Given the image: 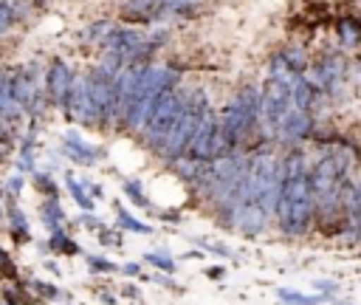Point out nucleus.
Wrapping results in <instances>:
<instances>
[{"label":"nucleus","instance_id":"f257e3e1","mask_svg":"<svg viewBox=\"0 0 361 305\" xmlns=\"http://www.w3.org/2000/svg\"><path fill=\"white\" fill-rule=\"evenodd\" d=\"M282 169V184H279V198H276V217L285 234H305L313 223V189H310V175L305 167V152L299 147L288 150L279 161Z\"/></svg>","mask_w":361,"mask_h":305},{"label":"nucleus","instance_id":"f03ea898","mask_svg":"<svg viewBox=\"0 0 361 305\" xmlns=\"http://www.w3.org/2000/svg\"><path fill=\"white\" fill-rule=\"evenodd\" d=\"M180 85V73L169 65H158V62H144L141 65V76H138V85L135 90L130 93L121 116H118V124L127 130V133H141L144 130V121L155 104V99L166 90V88H175Z\"/></svg>","mask_w":361,"mask_h":305},{"label":"nucleus","instance_id":"7ed1b4c3","mask_svg":"<svg viewBox=\"0 0 361 305\" xmlns=\"http://www.w3.org/2000/svg\"><path fill=\"white\" fill-rule=\"evenodd\" d=\"M220 119V133L228 150H243L251 136L259 133V88L257 85H243L234 90L228 104L217 113Z\"/></svg>","mask_w":361,"mask_h":305},{"label":"nucleus","instance_id":"20e7f679","mask_svg":"<svg viewBox=\"0 0 361 305\" xmlns=\"http://www.w3.org/2000/svg\"><path fill=\"white\" fill-rule=\"evenodd\" d=\"M279 155L274 147H262L254 155H248V169H245V186H243V201L240 203H254L259 206L268 217L276 215V198H279V184H282V169H279Z\"/></svg>","mask_w":361,"mask_h":305},{"label":"nucleus","instance_id":"39448f33","mask_svg":"<svg viewBox=\"0 0 361 305\" xmlns=\"http://www.w3.org/2000/svg\"><path fill=\"white\" fill-rule=\"evenodd\" d=\"M206 107H209V96L203 90H189L186 93V104H183L178 121L169 127V133L164 136V141H161V147L155 152L164 155L166 161H172L178 155H186V147H189L192 133H195V124H197V119H200V113Z\"/></svg>","mask_w":361,"mask_h":305},{"label":"nucleus","instance_id":"423d86ee","mask_svg":"<svg viewBox=\"0 0 361 305\" xmlns=\"http://www.w3.org/2000/svg\"><path fill=\"white\" fill-rule=\"evenodd\" d=\"M186 93H189L186 88L175 85V88H166V90L155 99V104H152V110H149V116H147V121H144V130H141V136L147 138V144H149L152 150L161 147L164 136H166L169 127L178 121V116H180V110H183V104H186Z\"/></svg>","mask_w":361,"mask_h":305},{"label":"nucleus","instance_id":"0eeeda50","mask_svg":"<svg viewBox=\"0 0 361 305\" xmlns=\"http://www.w3.org/2000/svg\"><path fill=\"white\" fill-rule=\"evenodd\" d=\"M305 76L322 90L324 99H338L350 82V59L338 51H324L313 65H307Z\"/></svg>","mask_w":361,"mask_h":305},{"label":"nucleus","instance_id":"6e6552de","mask_svg":"<svg viewBox=\"0 0 361 305\" xmlns=\"http://www.w3.org/2000/svg\"><path fill=\"white\" fill-rule=\"evenodd\" d=\"M223 152H231V150L226 147L223 133H220V119H217L214 107L209 104V107L200 113L197 124H195L192 141H189V147H186V155H189V158H197V161H212V158H217V155H223Z\"/></svg>","mask_w":361,"mask_h":305},{"label":"nucleus","instance_id":"1a4fd4ad","mask_svg":"<svg viewBox=\"0 0 361 305\" xmlns=\"http://www.w3.org/2000/svg\"><path fill=\"white\" fill-rule=\"evenodd\" d=\"M73 76H76V73L71 71V65H68L62 56H54V59L48 62V68H45V73H42V88H45L48 104H56V107L65 104L68 90H71V85H73Z\"/></svg>","mask_w":361,"mask_h":305},{"label":"nucleus","instance_id":"9d476101","mask_svg":"<svg viewBox=\"0 0 361 305\" xmlns=\"http://www.w3.org/2000/svg\"><path fill=\"white\" fill-rule=\"evenodd\" d=\"M59 110L65 113L68 121H79V124L99 127V121H96V110H93L90 96H87L85 76H73V85H71V90H68V99H65V104H62Z\"/></svg>","mask_w":361,"mask_h":305},{"label":"nucleus","instance_id":"9b49d317","mask_svg":"<svg viewBox=\"0 0 361 305\" xmlns=\"http://www.w3.org/2000/svg\"><path fill=\"white\" fill-rule=\"evenodd\" d=\"M313 136H316V119L310 110H299V107H290L276 127V141H285V144H299Z\"/></svg>","mask_w":361,"mask_h":305},{"label":"nucleus","instance_id":"f8f14e48","mask_svg":"<svg viewBox=\"0 0 361 305\" xmlns=\"http://www.w3.org/2000/svg\"><path fill=\"white\" fill-rule=\"evenodd\" d=\"M62 150H65V155H68L71 161L85 164V167H93V164L102 158V147L87 144L76 130H68V133L62 136Z\"/></svg>","mask_w":361,"mask_h":305},{"label":"nucleus","instance_id":"ddd939ff","mask_svg":"<svg viewBox=\"0 0 361 305\" xmlns=\"http://www.w3.org/2000/svg\"><path fill=\"white\" fill-rule=\"evenodd\" d=\"M290 96H293V107H299V110H316L319 107V102L324 99L322 96V90L305 76V73H299L296 79H293V85H290Z\"/></svg>","mask_w":361,"mask_h":305},{"label":"nucleus","instance_id":"4468645a","mask_svg":"<svg viewBox=\"0 0 361 305\" xmlns=\"http://www.w3.org/2000/svg\"><path fill=\"white\" fill-rule=\"evenodd\" d=\"M347 240L350 243H361V181L350 184L347 189Z\"/></svg>","mask_w":361,"mask_h":305},{"label":"nucleus","instance_id":"2eb2a0df","mask_svg":"<svg viewBox=\"0 0 361 305\" xmlns=\"http://www.w3.org/2000/svg\"><path fill=\"white\" fill-rule=\"evenodd\" d=\"M336 40L344 51H355L361 45V20L355 14H344L336 20Z\"/></svg>","mask_w":361,"mask_h":305},{"label":"nucleus","instance_id":"dca6fc26","mask_svg":"<svg viewBox=\"0 0 361 305\" xmlns=\"http://www.w3.org/2000/svg\"><path fill=\"white\" fill-rule=\"evenodd\" d=\"M197 6H200V0H161L158 14H155V23H166V20L186 17V14H192Z\"/></svg>","mask_w":361,"mask_h":305},{"label":"nucleus","instance_id":"f3484780","mask_svg":"<svg viewBox=\"0 0 361 305\" xmlns=\"http://www.w3.org/2000/svg\"><path fill=\"white\" fill-rule=\"evenodd\" d=\"M276 297L282 305H324V302H330V294H302V291H290V288H279Z\"/></svg>","mask_w":361,"mask_h":305},{"label":"nucleus","instance_id":"a211bd4d","mask_svg":"<svg viewBox=\"0 0 361 305\" xmlns=\"http://www.w3.org/2000/svg\"><path fill=\"white\" fill-rule=\"evenodd\" d=\"M279 56L285 59V65H288L293 73H305L307 65H310V59H307V54H305L302 45H285V48H279Z\"/></svg>","mask_w":361,"mask_h":305},{"label":"nucleus","instance_id":"6ab92c4d","mask_svg":"<svg viewBox=\"0 0 361 305\" xmlns=\"http://www.w3.org/2000/svg\"><path fill=\"white\" fill-rule=\"evenodd\" d=\"M113 28H116V23H110V20H96V23H90V25L82 28V40L90 42V45H99V48H102V42L110 37Z\"/></svg>","mask_w":361,"mask_h":305},{"label":"nucleus","instance_id":"aec40b11","mask_svg":"<svg viewBox=\"0 0 361 305\" xmlns=\"http://www.w3.org/2000/svg\"><path fill=\"white\" fill-rule=\"evenodd\" d=\"M39 215H42V220H45V226H48L51 232H59V229H62L65 212L59 209V201H56V195L42 201V206H39Z\"/></svg>","mask_w":361,"mask_h":305},{"label":"nucleus","instance_id":"412c9836","mask_svg":"<svg viewBox=\"0 0 361 305\" xmlns=\"http://www.w3.org/2000/svg\"><path fill=\"white\" fill-rule=\"evenodd\" d=\"M65 184H68V192H71V198L85 209V212H93V198L87 195V189H85V181H76V175H65Z\"/></svg>","mask_w":361,"mask_h":305},{"label":"nucleus","instance_id":"4be33fe9","mask_svg":"<svg viewBox=\"0 0 361 305\" xmlns=\"http://www.w3.org/2000/svg\"><path fill=\"white\" fill-rule=\"evenodd\" d=\"M8 226H11V234H14L17 243H25V240H28V220H25L23 209L14 206V203H11V209H8Z\"/></svg>","mask_w":361,"mask_h":305},{"label":"nucleus","instance_id":"5701e85b","mask_svg":"<svg viewBox=\"0 0 361 305\" xmlns=\"http://www.w3.org/2000/svg\"><path fill=\"white\" fill-rule=\"evenodd\" d=\"M116 209H118V212H116V215H118V226H121L124 232H135V234H149V232H152V229H149L147 223L135 220V217H133L130 212H124L121 206H116Z\"/></svg>","mask_w":361,"mask_h":305},{"label":"nucleus","instance_id":"b1692460","mask_svg":"<svg viewBox=\"0 0 361 305\" xmlns=\"http://www.w3.org/2000/svg\"><path fill=\"white\" fill-rule=\"evenodd\" d=\"M51 249H54V251H59V254H76V251H79V246L65 234V229L51 232ZM79 254H82V251H79Z\"/></svg>","mask_w":361,"mask_h":305},{"label":"nucleus","instance_id":"393cba45","mask_svg":"<svg viewBox=\"0 0 361 305\" xmlns=\"http://www.w3.org/2000/svg\"><path fill=\"white\" fill-rule=\"evenodd\" d=\"M121 189H124V195H127L133 203H138V206H147V195L141 192V184H138L135 178H124Z\"/></svg>","mask_w":361,"mask_h":305},{"label":"nucleus","instance_id":"a878e982","mask_svg":"<svg viewBox=\"0 0 361 305\" xmlns=\"http://www.w3.org/2000/svg\"><path fill=\"white\" fill-rule=\"evenodd\" d=\"M144 260H147V263H152V265H158L161 271H169V274L175 271V260H172L166 251H147V254H144Z\"/></svg>","mask_w":361,"mask_h":305},{"label":"nucleus","instance_id":"bb28decb","mask_svg":"<svg viewBox=\"0 0 361 305\" xmlns=\"http://www.w3.org/2000/svg\"><path fill=\"white\" fill-rule=\"evenodd\" d=\"M28 288L39 294V297H37V302H39V299H59V297H65V294H62L56 285H48V282H39V280L28 282Z\"/></svg>","mask_w":361,"mask_h":305},{"label":"nucleus","instance_id":"cd10ccee","mask_svg":"<svg viewBox=\"0 0 361 305\" xmlns=\"http://www.w3.org/2000/svg\"><path fill=\"white\" fill-rule=\"evenodd\" d=\"M34 186H37V189H42L48 198H54V195H56V186H54L51 175H45V172H34Z\"/></svg>","mask_w":361,"mask_h":305},{"label":"nucleus","instance_id":"c85d7f7f","mask_svg":"<svg viewBox=\"0 0 361 305\" xmlns=\"http://www.w3.org/2000/svg\"><path fill=\"white\" fill-rule=\"evenodd\" d=\"M3 299H6L8 305H28V302H34L37 297H28V294H23V291H11V288H8V291L3 294Z\"/></svg>","mask_w":361,"mask_h":305},{"label":"nucleus","instance_id":"c756f323","mask_svg":"<svg viewBox=\"0 0 361 305\" xmlns=\"http://www.w3.org/2000/svg\"><path fill=\"white\" fill-rule=\"evenodd\" d=\"M87 263H90V268H93V271H116V265H113L110 260L96 257V254H87Z\"/></svg>","mask_w":361,"mask_h":305},{"label":"nucleus","instance_id":"7c9ffc66","mask_svg":"<svg viewBox=\"0 0 361 305\" xmlns=\"http://www.w3.org/2000/svg\"><path fill=\"white\" fill-rule=\"evenodd\" d=\"M0 274H3V277H11V280L17 277V271H14V263H11V257H8L3 249H0Z\"/></svg>","mask_w":361,"mask_h":305},{"label":"nucleus","instance_id":"2f4dec72","mask_svg":"<svg viewBox=\"0 0 361 305\" xmlns=\"http://www.w3.org/2000/svg\"><path fill=\"white\" fill-rule=\"evenodd\" d=\"M20 189H23V178H20V172H14V175L6 181V192H8V198H17Z\"/></svg>","mask_w":361,"mask_h":305},{"label":"nucleus","instance_id":"473e14b6","mask_svg":"<svg viewBox=\"0 0 361 305\" xmlns=\"http://www.w3.org/2000/svg\"><path fill=\"white\" fill-rule=\"evenodd\" d=\"M85 186L90 189V198H104V189L99 184H85Z\"/></svg>","mask_w":361,"mask_h":305},{"label":"nucleus","instance_id":"72a5a7b5","mask_svg":"<svg viewBox=\"0 0 361 305\" xmlns=\"http://www.w3.org/2000/svg\"><path fill=\"white\" fill-rule=\"evenodd\" d=\"M316 288H319L322 294H333V291H336V282H324V280H322V282H316Z\"/></svg>","mask_w":361,"mask_h":305},{"label":"nucleus","instance_id":"f704fd0d","mask_svg":"<svg viewBox=\"0 0 361 305\" xmlns=\"http://www.w3.org/2000/svg\"><path fill=\"white\" fill-rule=\"evenodd\" d=\"M124 274L135 277V274H138V265H135V263H127V265H124Z\"/></svg>","mask_w":361,"mask_h":305},{"label":"nucleus","instance_id":"c9c22d12","mask_svg":"<svg viewBox=\"0 0 361 305\" xmlns=\"http://www.w3.org/2000/svg\"><path fill=\"white\" fill-rule=\"evenodd\" d=\"M209 277H214V280L223 277V268H209Z\"/></svg>","mask_w":361,"mask_h":305},{"label":"nucleus","instance_id":"e433bc0d","mask_svg":"<svg viewBox=\"0 0 361 305\" xmlns=\"http://www.w3.org/2000/svg\"><path fill=\"white\" fill-rule=\"evenodd\" d=\"M0 220H3V209H0Z\"/></svg>","mask_w":361,"mask_h":305}]
</instances>
